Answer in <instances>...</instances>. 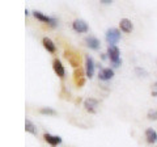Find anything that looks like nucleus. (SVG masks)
Here are the masks:
<instances>
[{
	"mask_svg": "<svg viewBox=\"0 0 157 147\" xmlns=\"http://www.w3.org/2000/svg\"><path fill=\"white\" fill-rule=\"evenodd\" d=\"M106 55L109 58V61L111 63V68H118L122 65V59H121V50L118 46H107L106 50Z\"/></svg>",
	"mask_w": 157,
	"mask_h": 147,
	"instance_id": "f257e3e1",
	"label": "nucleus"
},
{
	"mask_svg": "<svg viewBox=\"0 0 157 147\" xmlns=\"http://www.w3.org/2000/svg\"><path fill=\"white\" fill-rule=\"evenodd\" d=\"M105 40L109 43V46H117V43L121 41V30L117 28L107 29L105 33Z\"/></svg>",
	"mask_w": 157,
	"mask_h": 147,
	"instance_id": "f03ea898",
	"label": "nucleus"
},
{
	"mask_svg": "<svg viewBox=\"0 0 157 147\" xmlns=\"http://www.w3.org/2000/svg\"><path fill=\"white\" fill-rule=\"evenodd\" d=\"M33 16L37 18L38 21L41 22H45L47 25H50L51 28H55L58 25V20L55 17H51V16H47V14L39 12V11H33Z\"/></svg>",
	"mask_w": 157,
	"mask_h": 147,
	"instance_id": "7ed1b4c3",
	"label": "nucleus"
},
{
	"mask_svg": "<svg viewBox=\"0 0 157 147\" xmlns=\"http://www.w3.org/2000/svg\"><path fill=\"white\" fill-rule=\"evenodd\" d=\"M94 70H96V63L89 54H86L85 55V75H86V77L92 79V77L94 76Z\"/></svg>",
	"mask_w": 157,
	"mask_h": 147,
	"instance_id": "20e7f679",
	"label": "nucleus"
},
{
	"mask_svg": "<svg viewBox=\"0 0 157 147\" xmlns=\"http://www.w3.org/2000/svg\"><path fill=\"white\" fill-rule=\"evenodd\" d=\"M114 70L111 67H101L100 72H98V79L102 81H109L114 77Z\"/></svg>",
	"mask_w": 157,
	"mask_h": 147,
	"instance_id": "39448f33",
	"label": "nucleus"
},
{
	"mask_svg": "<svg viewBox=\"0 0 157 147\" xmlns=\"http://www.w3.org/2000/svg\"><path fill=\"white\" fill-rule=\"evenodd\" d=\"M98 106H100V102H98V100L93 99V97H88V99L84 100V108L88 113H92V114L96 113Z\"/></svg>",
	"mask_w": 157,
	"mask_h": 147,
	"instance_id": "423d86ee",
	"label": "nucleus"
},
{
	"mask_svg": "<svg viewBox=\"0 0 157 147\" xmlns=\"http://www.w3.org/2000/svg\"><path fill=\"white\" fill-rule=\"evenodd\" d=\"M72 29L76 33H86L88 30H89V26H88V24L84 20L76 18V20L72 22Z\"/></svg>",
	"mask_w": 157,
	"mask_h": 147,
	"instance_id": "0eeeda50",
	"label": "nucleus"
},
{
	"mask_svg": "<svg viewBox=\"0 0 157 147\" xmlns=\"http://www.w3.org/2000/svg\"><path fill=\"white\" fill-rule=\"evenodd\" d=\"M52 68H54V72H55L60 79H63V77L66 76V68H64L63 63L59 61L58 58H55V59L52 61Z\"/></svg>",
	"mask_w": 157,
	"mask_h": 147,
	"instance_id": "6e6552de",
	"label": "nucleus"
},
{
	"mask_svg": "<svg viewBox=\"0 0 157 147\" xmlns=\"http://www.w3.org/2000/svg\"><path fill=\"white\" fill-rule=\"evenodd\" d=\"M43 139H45L51 147H56V146H59V145H62V142H63L62 137H59V135H52V134H48V133L43 134Z\"/></svg>",
	"mask_w": 157,
	"mask_h": 147,
	"instance_id": "1a4fd4ad",
	"label": "nucleus"
},
{
	"mask_svg": "<svg viewBox=\"0 0 157 147\" xmlns=\"http://www.w3.org/2000/svg\"><path fill=\"white\" fill-rule=\"evenodd\" d=\"M84 42H85V45L90 49V50H98L100 46H101V42H100V40H98L96 36H88V37H85Z\"/></svg>",
	"mask_w": 157,
	"mask_h": 147,
	"instance_id": "9d476101",
	"label": "nucleus"
},
{
	"mask_svg": "<svg viewBox=\"0 0 157 147\" xmlns=\"http://www.w3.org/2000/svg\"><path fill=\"white\" fill-rule=\"evenodd\" d=\"M144 137H145V139L149 145L157 143V131L153 129V127H148L144 133Z\"/></svg>",
	"mask_w": 157,
	"mask_h": 147,
	"instance_id": "9b49d317",
	"label": "nucleus"
},
{
	"mask_svg": "<svg viewBox=\"0 0 157 147\" xmlns=\"http://www.w3.org/2000/svg\"><path fill=\"white\" fill-rule=\"evenodd\" d=\"M119 28L123 33H131L134 30V24H132L130 18H122L119 21Z\"/></svg>",
	"mask_w": 157,
	"mask_h": 147,
	"instance_id": "f8f14e48",
	"label": "nucleus"
},
{
	"mask_svg": "<svg viewBox=\"0 0 157 147\" xmlns=\"http://www.w3.org/2000/svg\"><path fill=\"white\" fill-rule=\"evenodd\" d=\"M42 45H43V47H45L48 53L54 54V53L56 51V45L54 43V41L51 40V38H48V37H43V38H42Z\"/></svg>",
	"mask_w": 157,
	"mask_h": 147,
	"instance_id": "ddd939ff",
	"label": "nucleus"
},
{
	"mask_svg": "<svg viewBox=\"0 0 157 147\" xmlns=\"http://www.w3.org/2000/svg\"><path fill=\"white\" fill-rule=\"evenodd\" d=\"M25 131L30 133L33 135H37V127L30 120H25Z\"/></svg>",
	"mask_w": 157,
	"mask_h": 147,
	"instance_id": "4468645a",
	"label": "nucleus"
},
{
	"mask_svg": "<svg viewBox=\"0 0 157 147\" xmlns=\"http://www.w3.org/2000/svg\"><path fill=\"white\" fill-rule=\"evenodd\" d=\"M75 80L77 81V84H80V87H82V84L85 83V80L82 79V70L81 68H76L75 70Z\"/></svg>",
	"mask_w": 157,
	"mask_h": 147,
	"instance_id": "2eb2a0df",
	"label": "nucleus"
},
{
	"mask_svg": "<svg viewBox=\"0 0 157 147\" xmlns=\"http://www.w3.org/2000/svg\"><path fill=\"white\" fill-rule=\"evenodd\" d=\"M147 117L152 121H156L157 120V109L156 108H151V109H148V112H147Z\"/></svg>",
	"mask_w": 157,
	"mask_h": 147,
	"instance_id": "dca6fc26",
	"label": "nucleus"
},
{
	"mask_svg": "<svg viewBox=\"0 0 157 147\" xmlns=\"http://www.w3.org/2000/svg\"><path fill=\"white\" fill-rule=\"evenodd\" d=\"M39 113H42V114H48V116H55V114H56V110L51 109V108H41V109H39Z\"/></svg>",
	"mask_w": 157,
	"mask_h": 147,
	"instance_id": "f3484780",
	"label": "nucleus"
},
{
	"mask_svg": "<svg viewBox=\"0 0 157 147\" xmlns=\"http://www.w3.org/2000/svg\"><path fill=\"white\" fill-rule=\"evenodd\" d=\"M151 93L153 97H157V81L153 85H152V89H151Z\"/></svg>",
	"mask_w": 157,
	"mask_h": 147,
	"instance_id": "a211bd4d",
	"label": "nucleus"
},
{
	"mask_svg": "<svg viewBox=\"0 0 157 147\" xmlns=\"http://www.w3.org/2000/svg\"><path fill=\"white\" fill-rule=\"evenodd\" d=\"M135 72H136V74H140V76H143L141 74H144V76L147 75V71L144 70V68H140V67H136V68H135Z\"/></svg>",
	"mask_w": 157,
	"mask_h": 147,
	"instance_id": "6ab92c4d",
	"label": "nucleus"
},
{
	"mask_svg": "<svg viewBox=\"0 0 157 147\" xmlns=\"http://www.w3.org/2000/svg\"><path fill=\"white\" fill-rule=\"evenodd\" d=\"M101 2L104 4H109V3H111V0H101Z\"/></svg>",
	"mask_w": 157,
	"mask_h": 147,
	"instance_id": "aec40b11",
	"label": "nucleus"
},
{
	"mask_svg": "<svg viewBox=\"0 0 157 147\" xmlns=\"http://www.w3.org/2000/svg\"><path fill=\"white\" fill-rule=\"evenodd\" d=\"M156 63H157V61H156Z\"/></svg>",
	"mask_w": 157,
	"mask_h": 147,
	"instance_id": "412c9836",
	"label": "nucleus"
}]
</instances>
